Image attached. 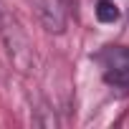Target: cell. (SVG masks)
I'll return each instance as SVG.
<instances>
[{
	"label": "cell",
	"mask_w": 129,
	"mask_h": 129,
	"mask_svg": "<svg viewBox=\"0 0 129 129\" xmlns=\"http://www.w3.org/2000/svg\"><path fill=\"white\" fill-rule=\"evenodd\" d=\"M0 38H3V43L8 48V56L13 61V66L18 71H23V74L30 71L33 69V61H36L33 46H30L25 30L20 28V23L8 10H3V8H0Z\"/></svg>",
	"instance_id": "cell-1"
},
{
	"label": "cell",
	"mask_w": 129,
	"mask_h": 129,
	"mask_svg": "<svg viewBox=\"0 0 129 129\" xmlns=\"http://www.w3.org/2000/svg\"><path fill=\"white\" fill-rule=\"evenodd\" d=\"M38 18L48 33L66 30V8L61 0H38Z\"/></svg>",
	"instance_id": "cell-3"
},
{
	"label": "cell",
	"mask_w": 129,
	"mask_h": 129,
	"mask_svg": "<svg viewBox=\"0 0 129 129\" xmlns=\"http://www.w3.org/2000/svg\"><path fill=\"white\" fill-rule=\"evenodd\" d=\"M104 79L116 89H129V48L111 46L104 51Z\"/></svg>",
	"instance_id": "cell-2"
},
{
	"label": "cell",
	"mask_w": 129,
	"mask_h": 129,
	"mask_svg": "<svg viewBox=\"0 0 129 129\" xmlns=\"http://www.w3.org/2000/svg\"><path fill=\"white\" fill-rule=\"evenodd\" d=\"M96 18H99V23H114V20H119V8L111 3V0H99Z\"/></svg>",
	"instance_id": "cell-4"
}]
</instances>
